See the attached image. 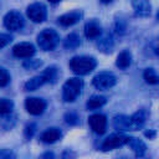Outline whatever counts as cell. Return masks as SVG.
Wrapping results in <instances>:
<instances>
[{"instance_id":"6da1fadb","label":"cell","mask_w":159,"mask_h":159,"mask_svg":"<svg viewBox=\"0 0 159 159\" xmlns=\"http://www.w3.org/2000/svg\"><path fill=\"white\" fill-rule=\"evenodd\" d=\"M72 71L76 75H87L96 67V61L88 56H77L73 57L70 62Z\"/></svg>"},{"instance_id":"7a4b0ae2","label":"cell","mask_w":159,"mask_h":159,"mask_svg":"<svg viewBox=\"0 0 159 159\" xmlns=\"http://www.w3.org/2000/svg\"><path fill=\"white\" fill-rule=\"evenodd\" d=\"M82 86H83V82L82 80L80 78H70L65 82L63 84V88H62V97L66 102H73L77 96L81 93V89H82Z\"/></svg>"},{"instance_id":"3957f363","label":"cell","mask_w":159,"mask_h":159,"mask_svg":"<svg viewBox=\"0 0 159 159\" xmlns=\"http://www.w3.org/2000/svg\"><path fill=\"white\" fill-rule=\"evenodd\" d=\"M37 43L43 51H52L58 43V35L51 29L41 31L37 36Z\"/></svg>"},{"instance_id":"277c9868","label":"cell","mask_w":159,"mask_h":159,"mask_svg":"<svg viewBox=\"0 0 159 159\" xmlns=\"http://www.w3.org/2000/svg\"><path fill=\"white\" fill-rule=\"evenodd\" d=\"M92 82H93V86L97 89H108V88H111L116 84L117 80H116L114 75L108 73V72H103V73H99V75L94 76Z\"/></svg>"},{"instance_id":"5b68a950","label":"cell","mask_w":159,"mask_h":159,"mask_svg":"<svg viewBox=\"0 0 159 159\" xmlns=\"http://www.w3.org/2000/svg\"><path fill=\"white\" fill-rule=\"evenodd\" d=\"M4 25L7 30L17 31L24 26V20L20 12L17 11H10L4 17Z\"/></svg>"},{"instance_id":"8992f818","label":"cell","mask_w":159,"mask_h":159,"mask_svg":"<svg viewBox=\"0 0 159 159\" xmlns=\"http://www.w3.org/2000/svg\"><path fill=\"white\" fill-rule=\"evenodd\" d=\"M25 107L26 111L32 114V116H40L45 108H46V103L43 99L41 98H36V97H31V98H26L25 101Z\"/></svg>"},{"instance_id":"52a82bcc","label":"cell","mask_w":159,"mask_h":159,"mask_svg":"<svg viewBox=\"0 0 159 159\" xmlns=\"http://www.w3.org/2000/svg\"><path fill=\"white\" fill-rule=\"evenodd\" d=\"M27 16L34 22H42L46 19V7L40 2L31 4L27 7Z\"/></svg>"},{"instance_id":"ba28073f","label":"cell","mask_w":159,"mask_h":159,"mask_svg":"<svg viewBox=\"0 0 159 159\" xmlns=\"http://www.w3.org/2000/svg\"><path fill=\"white\" fill-rule=\"evenodd\" d=\"M128 140H129V137H125V135H123V134H113V135L108 137V138L103 142L102 149H103V150H111V149L122 147V145H124V144H128Z\"/></svg>"},{"instance_id":"9c48e42d","label":"cell","mask_w":159,"mask_h":159,"mask_svg":"<svg viewBox=\"0 0 159 159\" xmlns=\"http://www.w3.org/2000/svg\"><path fill=\"white\" fill-rule=\"evenodd\" d=\"M12 53L19 58H30L35 53V47L30 42H20L14 46Z\"/></svg>"},{"instance_id":"30bf717a","label":"cell","mask_w":159,"mask_h":159,"mask_svg":"<svg viewBox=\"0 0 159 159\" xmlns=\"http://www.w3.org/2000/svg\"><path fill=\"white\" fill-rule=\"evenodd\" d=\"M88 122H89V125L91 128L98 133V134H102L106 132V127H107V118L103 116V114H92L89 118H88Z\"/></svg>"},{"instance_id":"8fae6325","label":"cell","mask_w":159,"mask_h":159,"mask_svg":"<svg viewBox=\"0 0 159 159\" xmlns=\"http://www.w3.org/2000/svg\"><path fill=\"white\" fill-rule=\"evenodd\" d=\"M62 133L58 128H48L41 134V140L45 143H53L61 138Z\"/></svg>"},{"instance_id":"7c38bea8","label":"cell","mask_w":159,"mask_h":159,"mask_svg":"<svg viewBox=\"0 0 159 159\" xmlns=\"http://www.w3.org/2000/svg\"><path fill=\"white\" fill-rule=\"evenodd\" d=\"M80 19H81V14L77 12V11H72V12H67V14L60 16L58 22L63 26H71V25L76 24Z\"/></svg>"},{"instance_id":"4fadbf2b","label":"cell","mask_w":159,"mask_h":159,"mask_svg":"<svg viewBox=\"0 0 159 159\" xmlns=\"http://www.w3.org/2000/svg\"><path fill=\"white\" fill-rule=\"evenodd\" d=\"M128 145L133 149V152L135 153L137 157H142V155H144V153H145V150H147L145 144H144L140 139H138V138H129V140H128Z\"/></svg>"},{"instance_id":"5bb4252c","label":"cell","mask_w":159,"mask_h":159,"mask_svg":"<svg viewBox=\"0 0 159 159\" xmlns=\"http://www.w3.org/2000/svg\"><path fill=\"white\" fill-rule=\"evenodd\" d=\"M84 34L88 39H96L101 35V27L96 21H89L84 26Z\"/></svg>"},{"instance_id":"9a60e30c","label":"cell","mask_w":159,"mask_h":159,"mask_svg":"<svg viewBox=\"0 0 159 159\" xmlns=\"http://www.w3.org/2000/svg\"><path fill=\"white\" fill-rule=\"evenodd\" d=\"M47 81H46V78L43 77V75H41V76H37V77H34V78H31V80H29L26 83H25V89L26 91H35L36 88H39L40 86H42L43 83H46Z\"/></svg>"},{"instance_id":"2e32d148","label":"cell","mask_w":159,"mask_h":159,"mask_svg":"<svg viewBox=\"0 0 159 159\" xmlns=\"http://www.w3.org/2000/svg\"><path fill=\"white\" fill-rule=\"evenodd\" d=\"M133 6H134L137 15L145 16V15L150 14V4L148 1H134Z\"/></svg>"},{"instance_id":"e0dca14e","label":"cell","mask_w":159,"mask_h":159,"mask_svg":"<svg viewBox=\"0 0 159 159\" xmlns=\"http://www.w3.org/2000/svg\"><path fill=\"white\" fill-rule=\"evenodd\" d=\"M130 61H132V56L128 51H122L118 57H117V61H116V65L119 67V68H127L129 65H130Z\"/></svg>"},{"instance_id":"ac0fdd59","label":"cell","mask_w":159,"mask_h":159,"mask_svg":"<svg viewBox=\"0 0 159 159\" xmlns=\"http://www.w3.org/2000/svg\"><path fill=\"white\" fill-rule=\"evenodd\" d=\"M104 103H106V97H103V96H93L87 102V107L89 109H97V108L102 107Z\"/></svg>"},{"instance_id":"d6986e66","label":"cell","mask_w":159,"mask_h":159,"mask_svg":"<svg viewBox=\"0 0 159 159\" xmlns=\"http://www.w3.org/2000/svg\"><path fill=\"white\" fill-rule=\"evenodd\" d=\"M144 80L147 83L149 84H155V83H159V77L157 76V73L154 72V70L152 68H147L144 71Z\"/></svg>"},{"instance_id":"ffe728a7","label":"cell","mask_w":159,"mask_h":159,"mask_svg":"<svg viewBox=\"0 0 159 159\" xmlns=\"http://www.w3.org/2000/svg\"><path fill=\"white\" fill-rule=\"evenodd\" d=\"M12 107H14V104H12L11 101H9L6 98H1V101H0V113L2 116L10 113L12 111Z\"/></svg>"},{"instance_id":"44dd1931","label":"cell","mask_w":159,"mask_h":159,"mask_svg":"<svg viewBox=\"0 0 159 159\" xmlns=\"http://www.w3.org/2000/svg\"><path fill=\"white\" fill-rule=\"evenodd\" d=\"M144 120H145V116H144L143 112H137L134 116L130 117V124L133 127H140V125H143Z\"/></svg>"},{"instance_id":"7402d4cb","label":"cell","mask_w":159,"mask_h":159,"mask_svg":"<svg viewBox=\"0 0 159 159\" xmlns=\"http://www.w3.org/2000/svg\"><path fill=\"white\" fill-rule=\"evenodd\" d=\"M78 43H80V39H78V36L76 34L68 35L66 37V40H65V46L66 47H70V48H73V47L78 46Z\"/></svg>"},{"instance_id":"603a6c76","label":"cell","mask_w":159,"mask_h":159,"mask_svg":"<svg viewBox=\"0 0 159 159\" xmlns=\"http://www.w3.org/2000/svg\"><path fill=\"white\" fill-rule=\"evenodd\" d=\"M9 81H10L9 73L6 72V70H5L4 67H1V68H0V86H1V87H5V86L9 83Z\"/></svg>"},{"instance_id":"cb8c5ba5","label":"cell","mask_w":159,"mask_h":159,"mask_svg":"<svg viewBox=\"0 0 159 159\" xmlns=\"http://www.w3.org/2000/svg\"><path fill=\"white\" fill-rule=\"evenodd\" d=\"M42 75H43V77L46 78L47 82H53L55 78H56V68H53V67L47 68Z\"/></svg>"},{"instance_id":"d4e9b609","label":"cell","mask_w":159,"mask_h":159,"mask_svg":"<svg viewBox=\"0 0 159 159\" xmlns=\"http://www.w3.org/2000/svg\"><path fill=\"white\" fill-rule=\"evenodd\" d=\"M40 65H41V61H39V60H26V61L24 62V67L30 68V70L36 68V67L40 66Z\"/></svg>"},{"instance_id":"484cf974","label":"cell","mask_w":159,"mask_h":159,"mask_svg":"<svg viewBox=\"0 0 159 159\" xmlns=\"http://www.w3.org/2000/svg\"><path fill=\"white\" fill-rule=\"evenodd\" d=\"M10 41H11V36H10V35L1 34V35H0V48L5 47V45H6L7 42H10Z\"/></svg>"},{"instance_id":"4316f807","label":"cell","mask_w":159,"mask_h":159,"mask_svg":"<svg viewBox=\"0 0 159 159\" xmlns=\"http://www.w3.org/2000/svg\"><path fill=\"white\" fill-rule=\"evenodd\" d=\"M15 155L10 150H1V154H0V159H14Z\"/></svg>"},{"instance_id":"83f0119b","label":"cell","mask_w":159,"mask_h":159,"mask_svg":"<svg viewBox=\"0 0 159 159\" xmlns=\"http://www.w3.org/2000/svg\"><path fill=\"white\" fill-rule=\"evenodd\" d=\"M53 158H55L53 153H51V152H46V153H43L39 159H53Z\"/></svg>"},{"instance_id":"f1b7e54d","label":"cell","mask_w":159,"mask_h":159,"mask_svg":"<svg viewBox=\"0 0 159 159\" xmlns=\"http://www.w3.org/2000/svg\"><path fill=\"white\" fill-rule=\"evenodd\" d=\"M154 134H155L154 132H145V135L149 137V138H150V137H154Z\"/></svg>"},{"instance_id":"f546056e","label":"cell","mask_w":159,"mask_h":159,"mask_svg":"<svg viewBox=\"0 0 159 159\" xmlns=\"http://www.w3.org/2000/svg\"><path fill=\"white\" fill-rule=\"evenodd\" d=\"M157 19L159 20V10H158V12H157Z\"/></svg>"}]
</instances>
